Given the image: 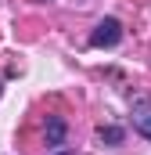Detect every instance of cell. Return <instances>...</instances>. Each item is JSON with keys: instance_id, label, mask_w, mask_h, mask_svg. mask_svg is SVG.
I'll return each mask as SVG.
<instances>
[{"instance_id": "obj_5", "label": "cell", "mask_w": 151, "mask_h": 155, "mask_svg": "<svg viewBox=\"0 0 151 155\" xmlns=\"http://www.w3.org/2000/svg\"><path fill=\"white\" fill-rule=\"evenodd\" d=\"M61 155H72V152H61Z\"/></svg>"}, {"instance_id": "obj_2", "label": "cell", "mask_w": 151, "mask_h": 155, "mask_svg": "<svg viewBox=\"0 0 151 155\" xmlns=\"http://www.w3.org/2000/svg\"><path fill=\"white\" fill-rule=\"evenodd\" d=\"M130 116H133V130L151 141V97H137L130 105Z\"/></svg>"}, {"instance_id": "obj_3", "label": "cell", "mask_w": 151, "mask_h": 155, "mask_svg": "<svg viewBox=\"0 0 151 155\" xmlns=\"http://www.w3.org/2000/svg\"><path fill=\"white\" fill-rule=\"evenodd\" d=\"M65 130H69L65 119H61V116H50V119H47V144H50V148H61V144H65Z\"/></svg>"}, {"instance_id": "obj_1", "label": "cell", "mask_w": 151, "mask_h": 155, "mask_svg": "<svg viewBox=\"0 0 151 155\" xmlns=\"http://www.w3.org/2000/svg\"><path fill=\"white\" fill-rule=\"evenodd\" d=\"M122 40V25H119V18H101L97 25H94V33H90V47H115Z\"/></svg>"}, {"instance_id": "obj_4", "label": "cell", "mask_w": 151, "mask_h": 155, "mask_svg": "<svg viewBox=\"0 0 151 155\" xmlns=\"http://www.w3.org/2000/svg\"><path fill=\"white\" fill-rule=\"evenodd\" d=\"M97 137H101L104 144H122V137H126V134H122L119 126H101V130H97Z\"/></svg>"}]
</instances>
